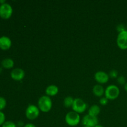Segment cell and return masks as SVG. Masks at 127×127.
Here are the masks:
<instances>
[{
  "label": "cell",
  "mask_w": 127,
  "mask_h": 127,
  "mask_svg": "<svg viewBox=\"0 0 127 127\" xmlns=\"http://www.w3.org/2000/svg\"><path fill=\"white\" fill-rule=\"evenodd\" d=\"M5 119H6V117H5L4 114L0 110V126H2L5 122Z\"/></svg>",
  "instance_id": "44dd1931"
},
{
  "label": "cell",
  "mask_w": 127,
  "mask_h": 127,
  "mask_svg": "<svg viewBox=\"0 0 127 127\" xmlns=\"http://www.w3.org/2000/svg\"><path fill=\"white\" fill-rule=\"evenodd\" d=\"M13 12L12 7L9 4L6 3L0 5V17L3 19H8Z\"/></svg>",
  "instance_id": "8992f818"
},
{
  "label": "cell",
  "mask_w": 127,
  "mask_h": 127,
  "mask_svg": "<svg viewBox=\"0 0 127 127\" xmlns=\"http://www.w3.org/2000/svg\"><path fill=\"white\" fill-rule=\"evenodd\" d=\"M94 79L99 84H105L109 81V76L105 72L99 71L95 73Z\"/></svg>",
  "instance_id": "9c48e42d"
},
{
  "label": "cell",
  "mask_w": 127,
  "mask_h": 127,
  "mask_svg": "<svg viewBox=\"0 0 127 127\" xmlns=\"http://www.w3.org/2000/svg\"><path fill=\"white\" fill-rule=\"evenodd\" d=\"M81 122L83 126L94 127L99 124V120L97 117L92 116L89 114H87L83 117Z\"/></svg>",
  "instance_id": "52a82bcc"
},
{
  "label": "cell",
  "mask_w": 127,
  "mask_h": 127,
  "mask_svg": "<svg viewBox=\"0 0 127 127\" xmlns=\"http://www.w3.org/2000/svg\"><path fill=\"white\" fill-rule=\"evenodd\" d=\"M93 93L94 95L100 97L105 94V89L100 84H96L93 87Z\"/></svg>",
  "instance_id": "4fadbf2b"
},
{
  "label": "cell",
  "mask_w": 127,
  "mask_h": 127,
  "mask_svg": "<svg viewBox=\"0 0 127 127\" xmlns=\"http://www.w3.org/2000/svg\"><path fill=\"white\" fill-rule=\"evenodd\" d=\"M108 102H109V99L107 97H101L100 99V100H99V103L102 105H106L108 104Z\"/></svg>",
  "instance_id": "7402d4cb"
},
{
  "label": "cell",
  "mask_w": 127,
  "mask_h": 127,
  "mask_svg": "<svg viewBox=\"0 0 127 127\" xmlns=\"http://www.w3.org/2000/svg\"><path fill=\"white\" fill-rule=\"evenodd\" d=\"M117 83H119L120 85H125L126 82V79H125V78L123 76H120L117 78Z\"/></svg>",
  "instance_id": "d6986e66"
},
{
  "label": "cell",
  "mask_w": 127,
  "mask_h": 127,
  "mask_svg": "<svg viewBox=\"0 0 127 127\" xmlns=\"http://www.w3.org/2000/svg\"><path fill=\"white\" fill-rule=\"evenodd\" d=\"M104 127L102 126V125H99V124H98V125H97L95 127Z\"/></svg>",
  "instance_id": "83f0119b"
},
{
  "label": "cell",
  "mask_w": 127,
  "mask_h": 127,
  "mask_svg": "<svg viewBox=\"0 0 127 127\" xmlns=\"http://www.w3.org/2000/svg\"><path fill=\"white\" fill-rule=\"evenodd\" d=\"M58 91H59V89H58V86L54 85V84L48 86L45 89L46 95L49 97L55 96L58 94Z\"/></svg>",
  "instance_id": "7c38bea8"
},
{
  "label": "cell",
  "mask_w": 127,
  "mask_h": 127,
  "mask_svg": "<svg viewBox=\"0 0 127 127\" xmlns=\"http://www.w3.org/2000/svg\"><path fill=\"white\" fill-rule=\"evenodd\" d=\"M88 107V105L86 103L80 98H76L74 100L72 109L74 112L78 114H81L86 111Z\"/></svg>",
  "instance_id": "277c9868"
},
{
  "label": "cell",
  "mask_w": 127,
  "mask_h": 127,
  "mask_svg": "<svg viewBox=\"0 0 127 127\" xmlns=\"http://www.w3.org/2000/svg\"><path fill=\"white\" fill-rule=\"evenodd\" d=\"M117 45L121 50L127 49V30L119 33L117 38Z\"/></svg>",
  "instance_id": "ba28073f"
},
{
  "label": "cell",
  "mask_w": 127,
  "mask_h": 127,
  "mask_svg": "<svg viewBox=\"0 0 127 127\" xmlns=\"http://www.w3.org/2000/svg\"><path fill=\"white\" fill-rule=\"evenodd\" d=\"M25 76V72L21 68H15L12 69L11 73V77L13 80L21 81Z\"/></svg>",
  "instance_id": "30bf717a"
},
{
  "label": "cell",
  "mask_w": 127,
  "mask_h": 127,
  "mask_svg": "<svg viewBox=\"0 0 127 127\" xmlns=\"http://www.w3.org/2000/svg\"><path fill=\"white\" fill-rule=\"evenodd\" d=\"M105 97L107 98L109 100H115L120 95V89L119 87L116 85L111 84L107 87L105 89Z\"/></svg>",
  "instance_id": "3957f363"
},
{
  "label": "cell",
  "mask_w": 127,
  "mask_h": 127,
  "mask_svg": "<svg viewBox=\"0 0 127 127\" xmlns=\"http://www.w3.org/2000/svg\"><path fill=\"white\" fill-rule=\"evenodd\" d=\"M100 107L97 105H93L88 110V114L92 116L97 117V115L100 114Z\"/></svg>",
  "instance_id": "9a60e30c"
},
{
  "label": "cell",
  "mask_w": 127,
  "mask_h": 127,
  "mask_svg": "<svg viewBox=\"0 0 127 127\" xmlns=\"http://www.w3.org/2000/svg\"><path fill=\"white\" fill-rule=\"evenodd\" d=\"M81 117L79 114L74 111H71L67 113L65 116V122L67 125L70 127H76L79 124Z\"/></svg>",
  "instance_id": "7a4b0ae2"
},
{
  "label": "cell",
  "mask_w": 127,
  "mask_h": 127,
  "mask_svg": "<svg viewBox=\"0 0 127 127\" xmlns=\"http://www.w3.org/2000/svg\"><path fill=\"white\" fill-rule=\"evenodd\" d=\"M12 42L10 38L7 36H2L0 37V48L2 50H7L11 48Z\"/></svg>",
  "instance_id": "8fae6325"
},
{
  "label": "cell",
  "mask_w": 127,
  "mask_h": 127,
  "mask_svg": "<svg viewBox=\"0 0 127 127\" xmlns=\"http://www.w3.org/2000/svg\"><path fill=\"white\" fill-rule=\"evenodd\" d=\"M124 89H125V90L127 92V82L125 83V85H124Z\"/></svg>",
  "instance_id": "4316f807"
},
{
  "label": "cell",
  "mask_w": 127,
  "mask_h": 127,
  "mask_svg": "<svg viewBox=\"0 0 127 127\" xmlns=\"http://www.w3.org/2000/svg\"><path fill=\"white\" fill-rule=\"evenodd\" d=\"M117 30L118 32L119 33L123 32V31H126L125 29V27L124 26V24H119L117 26Z\"/></svg>",
  "instance_id": "603a6c76"
},
{
  "label": "cell",
  "mask_w": 127,
  "mask_h": 127,
  "mask_svg": "<svg viewBox=\"0 0 127 127\" xmlns=\"http://www.w3.org/2000/svg\"><path fill=\"white\" fill-rule=\"evenodd\" d=\"M2 68H1V67H0V74H1V72H2Z\"/></svg>",
  "instance_id": "f1b7e54d"
},
{
  "label": "cell",
  "mask_w": 127,
  "mask_h": 127,
  "mask_svg": "<svg viewBox=\"0 0 127 127\" xmlns=\"http://www.w3.org/2000/svg\"><path fill=\"white\" fill-rule=\"evenodd\" d=\"M74 99H73L72 97L67 96L66 97L64 98V101H63V105L66 108L72 107V105L74 102Z\"/></svg>",
  "instance_id": "2e32d148"
},
{
  "label": "cell",
  "mask_w": 127,
  "mask_h": 127,
  "mask_svg": "<svg viewBox=\"0 0 127 127\" xmlns=\"http://www.w3.org/2000/svg\"><path fill=\"white\" fill-rule=\"evenodd\" d=\"M24 127H37L34 124H32V123H29V124H26Z\"/></svg>",
  "instance_id": "cb8c5ba5"
},
{
  "label": "cell",
  "mask_w": 127,
  "mask_h": 127,
  "mask_svg": "<svg viewBox=\"0 0 127 127\" xmlns=\"http://www.w3.org/2000/svg\"><path fill=\"white\" fill-rule=\"evenodd\" d=\"M6 3V1L5 0H0V4H2Z\"/></svg>",
  "instance_id": "484cf974"
},
{
  "label": "cell",
  "mask_w": 127,
  "mask_h": 127,
  "mask_svg": "<svg viewBox=\"0 0 127 127\" xmlns=\"http://www.w3.org/2000/svg\"><path fill=\"white\" fill-rule=\"evenodd\" d=\"M40 111L38 107L31 104L27 107L26 110V116L29 120H34L39 116Z\"/></svg>",
  "instance_id": "5b68a950"
},
{
  "label": "cell",
  "mask_w": 127,
  "mask_h": 127,
  "mask_svg": "<svg viewBox=\"0 0 127 127\" xmlns=\"http://www.w3.org/2000/svg\"><path fill=\"white\" fill-rule=\"evenodd\" d=\"M6 104H7V102L6 100L2 97H0V110L2 111L4 108L6 107Z\"/></svg>",
  "instance_id": "e0dca14e"
},
{
  "label": "cell",
  "mask_w": 127,
  "mask_h": 127,
  "mask_svg": "<svg viewBox=\"0 0 127 127\" xmlns=\"http://www.w3.org/2000/svg\"><path fill=\"white\" fill-rule=\"evenodd\" d=\"M38 107L43 112H49L52 107V100L50 97L47 95L40 97L38 100Z\"/></svg>",
  "instance_id": "6da1fadb"
},
{
  "label": "cell",
  "mask_w": 127,
  "mask_h": 127,
  "mask_svg": "<svg viewBox=\"0 0 127 127\" xmlns=\"http://www.w3.org/2000/svg\"><path fill=\"white\" fill-rule=\"evenodd\" d=\"M17 127H24V123L22 122L19 121L17 124Z\"/></svg>",
  "instance_id": "d4e9b609"
},
{
  "label": "cell",
  "mask_w": 127,
  "mask_h": 127,
  "mask_svg": "<svg viewBox=\"0 0 127 127\" xmlns=\"http://www.w3.org/2000/svg\"><path fill=\"white\" fill-rule=\"evenodd\" d=\"M83 127H85V126H84Z\"/></svg>",
  "instance_id": "f546056e"
},
{
  "label": "cell",
  "mask_w": 127,
  "mask_h": 127,
  "mask_svg": "<svg viewBox=\"0 0 127 127\" xmlns=\"http://www.w3.org/2000/svg\"><path fill=\"white\" fill-rule=\"evenodd\" d=\"M2 127H17V125L12 121H6L4 123Z\"/></svg>",
  "instance_id": "ac0fdd59"
},
{
  "label": "cell",
  "mask_w": 127,
  "mask_h": 127,
  "mask_svg": "<svg viewBox=\"0 0 127 127\" xmlns=\"http://www.w3.org/2000/svg\"><path fill=\"white\" fill-rule=\"evenodd\" d=\"M14 64V62L13 60L9 58H5V59L2 60V61L1 62V65L6 69H11V68H13Z\"/></svg>",
  "instance_id": "5bb4252c"
},
{
  "label": "cell",
  "mask_w": 127,
  "mask_h": 127,
  "mask_svg": "<svg viewBox=\"0 0 127 127\" xmlns=\"http://www.w3.org/2000/svg\"><path fill=\"white\" fill-rule=\"evenodd\" d=\"M109 76L112 78H117L118 77V71L115 69H112L110 71Z\"/></svg>",
  "instance_id": "ffe728a7"
}]
</instances>
